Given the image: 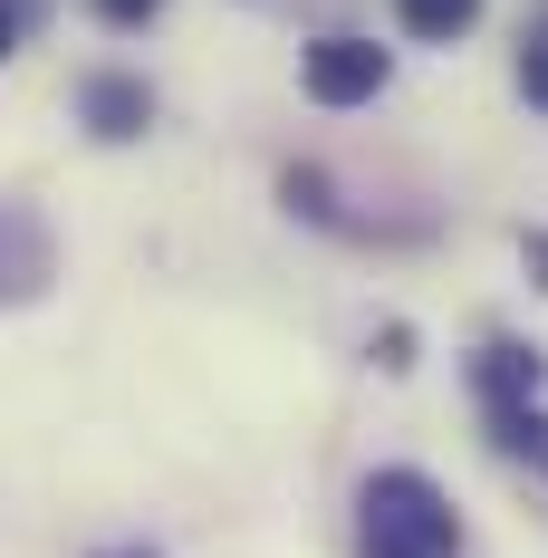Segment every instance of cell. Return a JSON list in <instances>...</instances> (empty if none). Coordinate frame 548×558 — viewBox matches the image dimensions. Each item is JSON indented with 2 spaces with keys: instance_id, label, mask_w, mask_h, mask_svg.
<instances>
[{
  "instance_id": "6da1fadb",
  "label": "cell",
  "mask_w": 548,
  "mask_h": 558,
  "mask_svg": "<svg viewBox=\"0 0 548 558\" xmlns=\"http://www.w3.org/2000/svg\"><path fill=\"white\" fill-rule=\"evenodd\" d=\"M356 549L366 558H452L462 549V520L424 472H376L356 492Z\"/></svg>"
},
{
  "instance_id": "7a4b0ae2",
  "label": "cell",
  "mask_w": 548,
  "mask_h": 558,
  "mask_svg": "<svg viewBox=\"0 0 548 558\" xmlns=\"http://www.w3.org/2000/svg\"><path fill=\"white\" fill-rule=\"evenodd\" d=\"M385 77H394V58H385L376 39H346V29H337V39H308V58H299V87H308L318 107H366Z\"/></svg>"
},
{
  "instance_id": "3957f363",
  "label": "cell",
  "mask_w": 548,
  "mask_h": 558,
  "mask_svg": "<svg viewBox=\"0 0 548 558\" xmlns=\"http://www.w3.org/2000/svg\"><path fill=\"white\" fill-rule=\"evenodd\" d=\"M58 270V241L39 213H20V203H0V308H20V299H39Z\"/></svg>"
},
{
  "instance_id": "277c9868",
  "label": "cell",
  "mask_w": 548,
  "mask_h": 558,
  "mask_svg": "<svg viewBox=\"0 0 548 558\" xmlns=\"http://www.w3.org/2000/svg\"><path fill=\"white\" fill-rule=\"evenodd\" d=\"M77 125H87V135H107V145H125V135H145V125H155V97H145V77H87V87H77Z\"/></svg>"
},
{
  "instance_id": "5b68a950",
  "label": "cell",
  "mask_w": 548,
  "mask_h": 558,
  "mask_svg": "<svg viewBox=\"0 0 548 558\" xmlns=\"http://www.w3.org/2000/svg\"><path fill=\"white\" fill-rule=\"evenodd\" d=\"M472 386H482V404H529L539 395V347H510V337L482 347L472 356Z\"/></svg>"
},
{
  "instance_id": "8992f818",
  "label": "cell",
  "mask_w": 548,
  "mask_h": 558,
  "mask_svg": "<svg viewBox=\"0 0 548 558\" xmlns=\"http://www.w3.org/2000/svg\"><path fill=\"white\" fill-rule=\"evenodd\" d=\"M491 444L510 452V462H548V424H539V404H491Z\"/></svg>"
},
{
  "instance_id": "52a82bcc",
  "label": "cell",
  "mask_w": 548,
  "mask_h": 558,
  "mask_svg": "<svg viewBox=\"0 0 548 558\" xmlns=\"http://www.w3.org/2000/svg\"><path fill=\"white\" fill-rule=\"evenodd\" d=\"M394 10H404L414 39H462V29L482 20V0H394Z\"/></svg>"
},
{
  "instance_id": "ba28073f",
  "label": "cell",
  "mask_w": 548,
  "mask_h": 558,
  "mask_svg": "<svg viewBox=\"0 0 548 558\" xmlns=\"http://www.w3.org/2000/svg\"><path fill=\"white\" fill-rule=\"evenodd\" d=\"M520 97L548 107V39H520Z\"/></svg>"
},
{
  "instance_id": "9c48e42d",
  "label": "cell",
  "mask_w": 548,
  "mask_h": 558,
  "mask_svg": "<svg viewBox=\"0 0 548 558\" xmlns=\"http://www.w3.org/2000/svg\"><path fill=\"white\" fill-rule=\"evenodd\" d=\"M155 10H165V0H97V20H107V29H145Z\"/></svg>"
},
{
  "instance_id": "30bf717a",
  "label": "cell",
  "mask_w": 548,
  "mask_h": 558,
  "mask_svg": "<svg viewBox=\"0 0 548 558\" xmlns=\"http://www.w3.org/2000/svg\"><path fill=\"white\" fill-rule=\"evenodd\" d=\"M376 366H394V376H404V366H414V328H385V337H376Z\"/></svg>"
},
{
  "instance_id": "8fae6325",
  "label": "cell",
  "mask_w": 548,
  "mask_h": 558,
  "mask_svg": "<svg viewBox=\"0 0 548 558\" xmlns=\"http://www.w3.org/2000/svg\"><path fill=\"white\" fill-rule=\"evenodd\" d=\"M10 39H20V0H0V58H10Z\"/></svg>"
},
{
  "instance_id": "7c38bea8",
  "label": "cell",
  "mask_w": 548,
  "mask_h": 558,
  "mask_svg": "<svg viewBox=\"0 0 548 558\" xmlns=\"http://www.w3.org/2000/svg\"><path fill=\"white\" fill-rule=\"evenodd\" d=\"M529 270H539V289H548V231H529Z\"/></svg>"
},
{
  "instance_id": "4fadbf2b",
  "label": "cell",
  "mask_w": 548,
  "mask_h": 558,
  "mask_svg": "<svg viewBox=\"0 0 548 558\" xmlns=\"http://www.w3.org/2000/svg\"><path fill=\"white\" fill-rule=\"evenodd\" d=\"M107 558H155V549H107Z\"/></svg>"
}]
</instances>
